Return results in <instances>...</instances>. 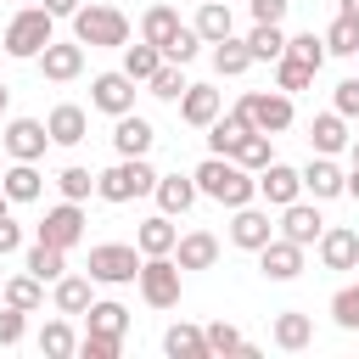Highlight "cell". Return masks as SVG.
I'll use <instances>...</instances> for the list:
<instances>
[{
	"label": "cell",
	"mask_w": 359,
	"mask_h": 359,
	"mask_svg": "<svg viewBox=\"0 0 359 359\" xmlns=\"http://www.w3.org/2000/svg\"><path fill=\"white\" fill-rule=\"evenodd\" d=\"M191 180H196V196H213L219 208H241V202H252L258 196V174H247L236 157H202L196 168H191Z\"/></svg>",
	"instance_id": "1"
},
{
	"label": "cell",
	"mask_w": 359,
	"mask_h": 359,
	"mask_svg": "<svg viewBox=\"0 0 359 359\" xmlns=\"http://www.w3.org/2000/svg\"><path fill=\"white\" fill-rule=\"evenodd\" d=\"M73 39L90 50H123L129 45V17L118 6H79L73 11Z\"/></svg>",
	"instance_id": "2"
},
{
	"label": "cell",
	"mask_w": 359,
	"mask_h": 359,
	"mask_svg": "<svg viewBox=\"0 0 359 359\" xmlns=\"http://www.w3.org/2000/svg\"><path fill=\"white\" fill-rule=\"evenodd\" d=\"M50 39H56V17H50L45 6H22V11L6 22V39H0V45H6V56L34 62V56H39Z\"/></svg>",
	"instance_id": "3"
},
{
	"label": "cell",
	"mask_w": 359,
	"mask_h": 359,
	"mask_svg": "<svg viewBox=\"0 0 359 359\" xmlns=\"http://www.w3.org/2000/svg\"><path fill=\"white\" fill-rule=\"evenodd\" d=\"M151 185H157V168L146 157H118L112 168L95 174V196L101 202H135V196H151Z\"/></svg>",
	"instance_id": "4"
},
{
	"label": "cell",
	"mask_w": 359,
	"mask_h": 359,
	"mask_svg": "<svg viewBox=\"0 0 359 359\" xmlns=\"http://www.w3.org/2000/svg\"><path fill=\"white\" fill-rule=\"evenodd\" d=\"M180 264H174V252H151V258H140V297L151 303V309H174L180 303Z\"/></svg>",
	"instance_id": "5"
},
{
	"label": "cell",
	"mask_w": 359,
	"mask_h": 359,
	"mask_svg": "<svg viewBox=\"0 0 359 359\" xmlns=\"http://www.w3.org/2000/svg\"><path fill=\"white\" fill-rule=\"evenodd\" d=\"M135 275H140V247H129V241H101V247H90V280L123 286V280H135Z\"/></svg>",
	"instance_id": "6"
},
{
	"label": "cell",
	"mask_w": 359,
	"mask_h": 359,
	"mask_svg": "<svg viewBox=\"0 0 359 359\" xmlns=\"http://www.w3.org/2000/svg\"><path fill=\"white\" fill-rule=\"evenodd\" d=\"M241 112H247L252 129H264V135L292 129V95H286V90H247V95H241Z\"/></svg>",
	"instance_id": "7"
},
{
	"label": "cell",
	"mask_w": 359,
	"mask_h": 359,
	"mask_svg": "<svg viewBox=\"0 0 359 359\" xmlns=\"http://www.w3.org/2000/svg\"><path fill=\"white\" fill-rule=\"evenodd\" d=\"M39 241H50V247H79L84 241V208L79 202H56V208H45V219H39Z\"/></svg>",
	"instance_id": "8"
},
{
	"label": "cell",
	"mask_w": 359,
	"mask_h": 359,
	"mask_svg": "<svg viewBox=\"0 0 359 359\" xmlns=\"http://www.w3.org/2000/svg\"><path fill=\"white\" fill-rule=\"evenodd\" d=\"M0 140H6V157H11V163H39L45 146H50V129H45L39 118H11Z\"/></svg>",
	"instance_id": "9"
},
{
	"label": "cell",
	"mask_w": 359,
	"mask_h": 359,
	"mask_svg": "<svg viewBox=\"0 0 359 359\" xmlns=\"http://www.w3.org/2000/svg\"><path fill=\"white\" fill-rule=\"evenodd\" d=\"M90 107L107 112V118L135 112V79H129L123 67H118V73H95V84H90Z\"/></svg>",
	"instance_id": "10"
},
{
	"label": "cell",
	"mask_w": 359,
	"mask_h": 359,
	"mask_svg": "<svg viewBox=\"0 0 359 359\" xmlns=\"http://www.w3.org/2000/svg\"><path fill=\"white\" fill-rule=\"evenodd\" d=\"M258 269H264V280H297L303 275V247L286 241V236H269L258 247Z\"/></svg>",
	"instance_id": "11"
},
{
	"label": "cell",
	"mask_w": 359,
	"mask_h": 359,
	"mask_svg": "<svg viewBox=\"0 0 359 359\" xmlns=\"http://www.w3.org/2000/svg\"><path fill=\"white\" fill-rule=\"evenodd\" d=\"M34 62H39V73H45L50 84H73V79L84 73V45H79V39H73V45L50 39V45H45V50H39Z\"/></svg>",
	"instance_id": "12"
},
{
	"label": "cell",
	"mask_w": 359,
	"mask_h": 359,
	"mask_svg": "<svg viewBox=\"0 0 359 359\" xmlns=\"http://www.w3.org/2000/svg\"><path fill=\"white\" fill-rule=\"evenodd\" d=\"M258 196H264L269 208H286V202L303 196V174H297L292 163H264V168H258Z\"/></svg>",
	"instance_id": "13"
},
{
	"label": "cell",
	"mask_w": 359,
	"mask_h": 359,
	"mask_svg": "<svg viewBox=\"0 0 359 359\" xmlns=\"http://www.w3.org/2000/svg\"><path fill=\"white\" fill-rule=\"evenodd\" d=\"M269 236H275V224H269V213H264V208H252V202L230 208V241H236L241 252H258Z\"/></svg>",
	"instance_id": "14"
},
{
	"label": "cell",
	"mask_w": 359,
	"mask_h": 359,
	"mask_svg": "<svg viewBox=\"0 0 359 359\" xmlns=\"http://www.w3.org/2000/svg\"><path fill=\"white\" fill-rule=\"evenodd\" d=\"M320 264L325 269H359V230L353 224H331V230H320Z\"/></svg>",
	"instance_id": "15"
},
{
	"label": "cell",
	"mask_w": 359,
	"mask_h": 359,
	"mask_svg": "<svg viewBox=\"0 0 359 359\" xmlns=\"http://www.w3.org/2000/svg\"><path fill=\"white\" fill-rule=\"evenodd\" d=\"M320 230H325V219H320V208L314 202H286L280 208V236L286 241H297V247H309V241H320Z\"/></svg>",
	"instance_id": "16"
},
{
	"label": "cell",
	"mask_w": 359,
	"mask_h": 359,
	"mask_svg": "<svg viewBox=\"0 0 359 359\" xmlns=\"http://www.w3.org/2000/svg\"><path fill=\"white\" fill-rule=\"evenodd\" d=\"M219 112H224V95H219L213 84H185V95H180V118H185L191 129H208Z\"/></svg>",
	"instance_id": "17"
},
{
	"label": "cell",
	"mask_w": 359,
	"mask_h": 359,
	"mask_svg": "<svg viewBox=\"0 0 359 359\" xmlns=\"http://www.w3.org/2000/svg\"><path fill=\"white\" fill-rule=\"evenodd\" d=\"M151 140H157V129H151L140 112H118V123H112V146H118V157H146Z\"/></svg>",
	"instance_id": "18"
},
{
	"label": "cell",
	"mask_w": 359,
	"mask_h": 359,
	"mask_svg": "<svg viewBox=\"0 0 359 359\" xmlns=\"http://www.w3.org/2000/svg\"><path fill=\"white\" fill-rule=\"evenodd\" d=\"M247 129H252V118H247V112H241V101H236L230 112H219V118L208 123V151H213V157H230V151H236V140H241Z\"/></svg>",
	"instance_id": "19"
},
{
	"label": "cell",
	"mask_w": 359,
	"mask_h": 359,
	"mask_svg": "<svg viewBox=\"0 0 359 359\" xmlns=\"http://www.w3.org/2000/svg\"><path fill=\"white\" fill-rule=\"evenodd\" d=\"M151 196H157V208H163L168 219H180V213H191V202H196V180H191V174H157Z\"/></svg>",
	"instance_id": "20"
},
{
	"label": "cell",
	"mask_w": 359,
	"mask_h": 359,
	"mask_svg": "<svg viewBox=\"0 0 359 359\" xmlns=\"http://www.w3.org/2000/svg\"><path fill=\"white\" fill-rule=\"evenodd\" d=\"M174 264H180V269H213V264H219V236L185 230V236L174 241Z\"/></svg>",
	"instance_id": "21"
},
{
	"label": "cell",
	"mask_w": 359,
	"mask_h": 359,
	"mask_svg": "<svg viewBox=\"0 0 359 359\" xmlns=\"http://www.w3.org/2000/svg\"><path fill=\"white\" fill-rule=\"evenodd\" d=\"M45 129H50V146H79V140L90 135V118H84V107H73V101H62V107H50V118H45Z\"/></svg>",
	"instance_id": "22"
},
{
	"label": "cell",
	"mask_w": 359,
	"mask_h": 359,
	"mask_svg": "<svg viewBox=\"0 0 359 359\" xmlns=\"http://www.w3.org/2000/svg\"><path fill=\"white\" fill-rule=\"evenodd\" d=\"M303 174V191L314 196V202H331V196H342V185H348V174L331 163V157H314L309 168H297Z\"/></svg>",
	"instance_id": "23"
},
{
	"label": "cell",
	"mask_w": 359,
	"mask_h": 359,
	"mask_svg": "<svg viewBox=\"0 0 359 359\" xmlns=\"http://www.w3.org/2000/svg\"><path fill=\"white\" fill-rule=\"evenodd\" d=\"M196 39L202 45H219V39H230L236 34V17H230V0H202V11H196Z\"/></svg>",
	"instance_id": "24"
},
{
	"label": "cell",
	"mask_w": 359,
	"mask_h": 359,
	"mask_svg": "<svg viewBox=\"0 0 359 359\" xmlns=\"http://www.w3.org/2000/svg\"><path fill=\"white\" fill-rule=\"evenodd\" d=\"M309 140H314V151H320V157H337V151L348 146V118H342L337 107H331V112H320V118L309 123Z\"/></svg>",
	"instance_id": "25"
},
{
	"label": "cell",
	"mask_w": 359,
	"mask_h": 359,
	"mask_svg": "<svg viewBox=\"0 0 359 359\" xmlns=\"http://www.w3.org/2000/svg\"><path fill=\"white\" fill-rule=\"evenodd\" d=\"M174 241H180V230H174L168 213H151V219H140V230H135L140 258H151V252H174Z\"/></svg>",
	"instance_id": "26"
},
{
	"label": "cell",
	"mask_w": 359,
	"mask_h": 359,
	"mask_svg": "<svg viewBox=\"0 0 359 359\" xmlns=\"http://www.w3.org/2000/svg\"><path fill=\"white\" fill-rule=\"evenodd\" d=\"M163 353H168V359H208V337H202V325L174 320V325L163 331Z\"/></svg>",
	"instance_id": "27"
},
{
	"label": "cell",
	"mask_w": 359,
	"mask_h": 359,
	"mask_svg": "<svg viewBox=\"0 0 359 359\" xmlns=\"http://www.w3.org/2000/svg\"><path fill=\"white\" fill-rule=\"evenodd\" d=\"M0 191H6L11 202H34V196L45 191V174H39L34 163H11V168H0Z\"/></svg>",
	"instance_id": "28"
},
{
	"label": "cell",
	"mask_w": 359,
	"mask_h": 359,
	"mask_svg": "<svg viewBox=\"0 0 359 359\" xmlns=\"http://www.w3.org/2000/svg\"><path fill=\"white\" fill-rule=\"evenodd\" d=\"M50 303H56V314H84L95 297H90V280L84 275H56L50 280Z\"/></svg>",
	"instance_id": "29"
},
{
	"label": "cell",
	"mask_w": 359,
	"mask_h": 359,
	"mask_svg": "<svg viewBox=\"0 0 359 359\" xmlns=\"http://www.w3.org/2000/svg\"><path fill=\"white\" fill-rule=\"evenodd\" d=\"M180 28H185V22H180V11H174V6H163V0H157V6H146V17H140V39H151L157 50H163Z\"/></svg>",
	"instance_id": "30"
},
{
	"label": "cell",
	"mask_w": 359,
	"mask_h": 359,
	"mask_svg": "<svg viewBox=\"0 0 359 359\" xmlns=\"http://www.w3.org/2000/svg\"><path fill=\"white\" fill-rule=\"evenodd\" d=\"M309 342H314V320H309V314H297V309L275 314V348L297 353V348H309Z\"/></svg>",
	"instance_id": "31"
},
{
	"label": "cell",
	"mask_w": 359,
	"mask_h": 359,
	"mask_svg": "<svg viewBox=\"0 0 359 359\" xmlns=\"http://www.w3.org/2000/svg\"><path fill=\"white\" fill-rule=\"evenodd\" d=\"M247 67H252L247 39H236V34H230V39H219V45H213V73H219V79H241Z\"/></svg>",
	"instance_id": "32"
},
{
	"label": "cell",
	"mask_w": 359,
	"mask_h": 359,
	"mask_svg": "<svg viewBox=\"0 0 359 359\" xmlns=\"http://www.w3.org/2000/svg\"><path fill=\"white\" fill-rule=\"evenodd\" d=\"M22 269H28V275H39V280H56V275H67V252L34 236V247H28V258H22Z\"/></svg>",
	"instance_id": "33"
},
{
	"label": "cell",
	"mask_w": 359,
	"mask_h": 359,
	"mask_svg": "<svg viewBox=\"0 0 359 359\" xmlns=\"http://www.w3.org/2000/svg\"><path fill=\"white\" fill-rule=\"evenodd\" d=\"M269 140H275V135H264V129H247V135L236 140V151H230V157H236V163H241L247 174H258L264 163H275V151H269Z\"/></svg>",
	"instance_id": "34"
},
{
	"label": "cell",
	"mask_w": 359,
	"mask_h": 359,
	"mask_svg": "<svg viewBox=\"0 0 359 359\" xmlns=\"http://www.w3.org/2000/svg\"><path fill=\"white\" fill-rule=\"evenodd\" d=\"M0 303H11V309H28V314H34V309L45 303V280L22 269V275H11V280H6V292H0Z\"/></svg>",
	"instance_id": "35"
},
{
	"label": "cell",
	"mask_w": 359,
	"mask_h": 359,
	"mask_svg": "<svg viewBox=\"0 0 359 359\" xmlns=\"http://www.w3.org/2000/svg\"><path fill=\"white\" fill-rule=\"evenodd\" d=\"M202 337H208V359L213 353H241V359H252V342L230 325V320H213V325H202Z\"/></svg>",
	"instance_id": "36"
},
{
	"label": "cell",
	"mask_w": 359,
	"mask_h": 359,
	"mask_svg": "<svg viewBox=\"0 0 359 359\" xmlns=\"http://www.w3.org/2000/svg\"><path fill=\"white\" fill-rule=\"evenodd\" d=\"M157 67H163V50H157L151 39H140V45H123V73H129L135 84H146Z\"/></svg>",
	"instance_id": "37"
},
{
	"label": "cell",
	"mask_w": 359,
	"mask_h": 359,
	"mask_svg": "<svg viewBox=\"0 0 359 359\" xmlns=\"http://www.w3.org/2000/svg\"><path fill=\"white\" fill-rule=\"evenodd\" d=\"M247 50H252V62H275V56L286 50V34H280V22H252V34H247Z\"/></svg>",
	"instance_id": "38"
},
{
	"label": "cell",
	"mask_w": 359,
	"mask_h": 359,
	"mask_svg": "<svg viewBox=\"0 0 359 359\" xmlns=\"http://www.w3.org/2000/svg\"><path fill=\"white\" fill-rule=\"evenodd\" d=\"M314 73H320V67H309V62H297V56H275V90H286V95L309 90Z\"/></svg>",
	"instance_id": "39"
},
{
	"label": "cell",
	"mask_w": 359,
	"mask_h": 359,
	"mask_svg": "<svg viewBox=\"0 0 359 359\" xmlns=\"http://www.w3.org/2000/svg\"><path fill=\"white\" fill-rule=\"evenodd\" d=\"M320 39H325V56H359V22L342 17V11H337V22H331Z\"/></svg>",
	"instance_id": "40"
},
{
	"label": "cell",
	"mask_w": 359,
	"mask_h": 359,
	"mask_svg": "<svg viewBox=\"0 0 359 359\" xmlns=\"http://www.w3.org/2000/svg\"><path fill=\"white\" fill-rule=\"evenodd\" d=\"M84 320H90V331H112V337H123V331H129V309H123V303H112V297H107V303H90V309H84Z\"/></svg>",
	"instance_id": "41"
},
{
	"label": "cell",
	"mask_w": 359,
	"mask_h": 359,
	"mask_svg": "<svg viewBox=\"0 0 359 359\" xmlns=\"http://www.w3.org/2000/svg\"><path fill=\"white\" fill-rule=\"evenodd\" d=\"M39 353H45V359H67V353H79L73 325H67V320H50V325L39 331Z\"/></svg>",
	"instance_id": "42"
},
{
	"label": "cell",
	"mask_w": 359,
	"mask_h": 359,
	"mask_svg": "<svg viewBox=\"0 0 359 359\" xmlns=\"http://www.w3.org/2000/svg\"><path fill=\"white\" fill-rule=\"evenodd\" d=\"M146 90H151L157 101H180V95H185V67H180V62H163V67L146 79Z\"/></svg>",
	"instance_id": "43"
},
{
	"label": "cell",
	"mask_w": 359,
	"mask_h": 359,
	"mask_svg": "<svg viewBox=\"0 0 359 359\" xmlns=\"http://www.w3.org/2000/svg\"><path fill=\"white\" fill-rule=\"evenodd\" d=\"M280 56H297V62H309V67H325V39H320L314 28H309V34H292Z\"/></svg>",
	"instance_id": "44"
},
{
	"label": "cell",
	"mask_w": 359,
	"mask_h": 359,
	"mask_svg": "<svg viewBox=\"0 0 359 359\" xmlns=\"http://www.w3.org/2000/svg\"><path fill=\"white\" fill-rule=\"evenodd\" d=\"M56 185H62V196H67V202H84V196L95 191V174H90V168H79V163H67V168L56 174Z\"/></svg>",
	"instance_id": "45"
},
{
	"label": "cell",
	"mask_w": 359,
	"mask_h": 359,
	"mask_svg": "<svg viewBox=\"0 0 359 359\" xmlns=\"http://www.w3.org/2000/svg\"><path fill=\"white\" fill-rule=\"evenodd\" d=\"M79 353H84V359H118V353H123V337H112V331H84V337H79Z\"/></svg>",
	"instance_id": "46"
},
{
	"label": "cell",
	"mask_w": 359,
	"mask_h": 359,
	"mask_svg": "<svg viewBox=\"0 0 359 359\" xmlns=\"http://www.w3.org/2000/svg\"><path fill=\"white\" fill-rule=\"evenodd\" d=\"M331 320H337L342 331H359V286H342V292L331 297Z\"/></svg>",
	"instance_id": "47"
},
{
	"label": "cell",
	"mask_w": 359,
	"mask_h": 359,
	"mask_svg": "<svg viewBox=\"0 0 359 359\" xmlns=\"http://www.w3.org/2000/svg\"><path fill=\"white\" fill-rule=\"evenodd\" d=\"M196 50H202L196 28H180V34H174V39L163 45V62H180V67H185V62H196Z\"/></svg>",
	"instance_id": "48"
},
{
	"label": "cell",
	"mask_w": 359,
	"mask_h": 359,
	"mask_svg": "<svg viewBox=\"0 0 359 359\" xmlns=\"http://www.w3.org/2000/svg\"><path fill=\"white\" fill-rule=\"evenodd\" d=\"M22 331H28V309L0 303V348H17V342H22Z\"/></svg>",
	"instance_id": "49"
},
{
	"label": "cell",
	"mask_w": 359,
	"mask_h": 359,
	"mask_svg": "<svg viewBox=\"0 0 359 359\" xmlns=\"http://www.w3.org/2000/svg\"><path fill=\"white\" fill-rule=\"evenodd\" d=\"M337 112L342 118H359V79H342L337 84Z\"/></svg>",
	"instance_id": "50"
},
{
	"label": "cell",
	"mask_w": 359,
	"mask_h": 359,
	"mask_svg": "<svg viewBox=\"0 0 359 359\" xmlns=\"http://www.w3.org/2000/svg\"><path fill=\"white\" fill-rule=\"evenodd\" d=\"M292 11V0H252V22H280Z\"/></svg>",
	"instance_id": "51"
},
{
	"label": "cell",
	"mask_w": 359,
	"mask_h": 359,
	"mask_svg": "<svg viewBox=\"0 0 359 359\" xmlns=\"http://www.w3.org/2000/svg\"><path fill=\"white\" fill-rule=\"evenodd\" d=\"M17 247H22V230H17V219L6 213V219H0V258H6V252H17Z\"/></svg>",
	"instance_id": "52"
},
{
	"label": "cell",
	"mask_w": 359,
	"mask_h": 359,
	"mask_svg": "<svg viewBox=\"0 0 359 359\" xmlns=\"http://www.w3.org/2000/svg\"><path fill=\"white\" fill-rule=\"evenodd\" d=\"M45 11H50V17H73V11H79V0H45Z\"/></svg>",
	"instance_id": "53"
},
{
	"label": "cell",
	"mask_w": 359,
	"mask_h": 359,
	"mask_svg": "<svg viewBox=\"0 0 359 359\" xmlns=\"http://www.w3.org/2000/svg\"><path fill=\"white\" fill-rule=\"evenodd\" d=\"M337 11H342V17H353V22H359V0H337Z\"/></svg>",
	"instance_id": "54"
},
{
	"label": "cell",
	"mask_w": 359,
	"mask_h": 359,
	"mask_svg": "<svg viewBox=\"0 0 359 359\" xmlns=\"http://www.w3.org/2000/svg\"><path fill=\"white\" fill-rule=\"evenodd\" d=\"M342 191H348V196H353V202H359V168H353V174H348V185H342Z\"/></svg>",
	"instance_id": "55"
},
{
	"label": "cell",
	"mask_w": 359,
	"mask_h": 359,
	"mask_svg": "<svg viewBox=\"0 0 359 359\" xmlns=\"http://www.w3.org/2000/svg\"><path fill=\"white\" fill-rule=\"evenodd\" d=\"M6 107H11V84H0V112H6Z\"/></svg>",
	"instance_id": "56"
},
{
	"label": "cell",
	"mask_w": 359,
	"mask_h": 359,
	"mask_svg": "<svg viewBox=\"0 0 359 359\" xmlns=\"http://www.w3.org/2000/svg\"><path fill=\"white\" fill-rule=\"evenodd\" d=\"M353 168H359V140H353Z\"/></svg>",
	"instance_id": "57"
},
{
	"label": "cell",
	"mask_w": 359,
	"mask_h": 359,
	"mask_svg": "<svg viewBox=\"0 0 359 359\" xmlns=\"http://www.w3.org/2000/svg\"><path fill=\"white\" fill-rule=\"evenodd\" d=\"M0 292H6V280H0Z\"/></svg>",
	"instance_id": "58"
}]
</instances>
